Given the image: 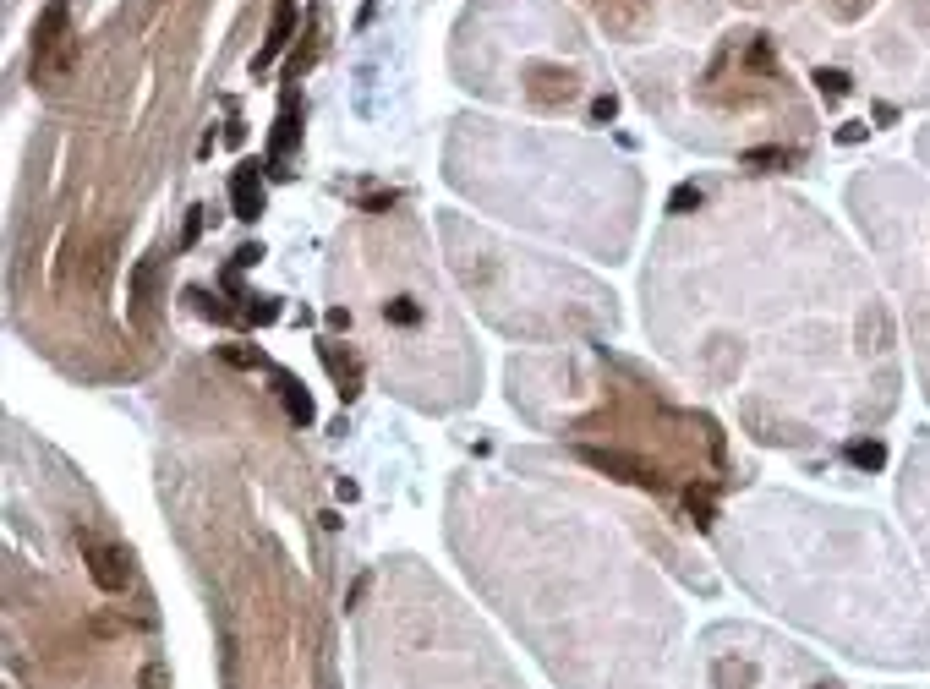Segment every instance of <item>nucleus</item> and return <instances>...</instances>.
Here are the masks:
<instances>
[{
  "label": "nucleus",
  "instance_id": "f257e3e1",
  "mask_svg": "<svg viewBox=\"0 0 930 689\" xmlns=\"http://www.w3.org/2000/svg\"><path fill=\"white\" fill-rule=\"evenodd\" d=\"M72 61H77L72 6H66V0H50L39 28H33V77H39V83H55V77L72 72Z\"/></svg>",
  "mask_w": 930,
  "mask_h": 689
},
{
  "label": "nucleus",
  "instance_id": "f03ea898",
  "mask_svg": "<svg viewBox=\"0 0 930 689\" xmlns=\"http://www.w3.org/2000/svg\"><path fill=\"white\" fill-rule=\"evenodd\" d=\"M77 547H83V564H88V575H93V586L99 591H126L132 586V564H126V553L115 542H99V536H77Z\"/></svg>",
  "mask_w": 930,
  "mask_h": 689
},
{
  "label": "nucleus",
  "instance_id": "7ed1b4c3",
  "mask_svg": "<svg viewBox=\"0 0 930 689\" xmlns=\"http://www.w3.org/2000/svg\"><path fill=\"white\" fill-rule=\"evenodd\" d=\"M230 208H236V219H258L263 214V181H258V165H241L236 175H230Z\"/></svg>",
  "mask_w": 930,
  "mask_h": 689
},
{
  "label": "nucleus",
  "instance_id": "20e7f679",
  "mask_svg": "<svg viewBox=\"0 0 930 689\" xmlns=\"http://www.w3.org/2000/svg\"><path fill=\"white\" fill-rule=\"evenodd\" d=\"M580 460H586V465H597V471H613V476H624V482H641V487H662V476H657V471H646V465H635V460H624V454H602V449H580Z\"/></svg>",
  "mask_w": 930,
  "mask_h": 689
},
{
  "label": "nucleus",
  "instance_id": "39448f33",
  "mask_svg": "<svg viewBox=\"0 0 930 689\" xmlns=\"http://www.w3.org/2000/svg\"><path fill=\"white\" fill-rule=\"evenodd\" d=\"M290 28H296V0H279V6H274V22H269V39H263L258 61H252L258 72H263V66H274V55L290 44Z\"/></svg>",
  "mask_w": 930,
  "mask_h": 689
},
{
  "label": "nucleus",
  "instance_id": "423d86ee",
  "mask_svg": "<svg viewBox=\"0 0 930 689\" xmlns=\"http://www.w3.org/2000/svg\"><path fill=\"white\" fill-rule=\"evenodd\" d=\"M290 143H296V93H285V104H279V121H274V137H269V165H285Z\"/></svg>",
  "mask_w": 930,
  "mask_h": 689
},
{
  "label": "nucleus",
  "instance_id": "0eeeda50",
  "mask_svg": "<svg viewBox=\"0 0 930 689\" xmlns=\"http://www.w3.org/2000/svg\"><path fill=\"white\" fill-rule=\"evenodd\" d=\"M274 383H279V400H285V416H290L296 427H307L312 416H318V411H312V394L301 389V383L290 378V372H274Z\"/></svg>",
  "mask_w": 930,
  "mask_h": 689
},
{
  "label": "nucleus",
  "instance_id": "6e6552de",
  "mask_svg": "<svg viewBox=\"0 0 930 689\" xmlns=\"http://www.w3.org/2000/svg\"><path fill=\"white\" fill-rule=\"evenodd\" d=\"M848 465H859V471H881V465H887V449H881L876 438H859V443H848Z\"/></svg>",
  "mask_w": 930,
  "mask_h": 689
},
{
  "label": "nucleus",
  "instance_id": "1a4fd4ad",
  "mask_svg": "<svg viewBox=\"0 0 930 689\" xmlns=\"http://www.w3.org/2000/svg\"><path fill=\"white\" fill-rule=\"evenodd\" d=\"M690 208H701V186H673V197H668V214H690Z\"/></svg>",
  "mask_w": 930,
  "mask_h": 689
},
{
  "label": "nucleus",
  "instance_id": "9d476101",
  "mask_svg": "<svg viewBox=\"0 0 930 689\" xmlns=\"http://www.w3.org/2000/svg\"><path fill=\"white\" fill-rule=\"evenodd\" d=\"M816 88L827 93V99H843V93H848V77H843V72H827V66H821V72H816Z\"/></svg>",
  "mask_w": 930,
  "mask_h": 689
},
{
  "label": "nucleus",
  "instance_id": "9b49d317",
  "mask_svg": "<svg viewBox=\"0 0 930 689\" xmlns=\"http://www.w3.org/2000/svg\"><path fill=\"white\" fill-rule=\"evenodd\" d=\"M744 165H788L783 148H755V154H744Z\"/></svg>",
  "mask_w": 930,
  "mask_h": 689
},
{
  "label": "nucleus",
  "instance_id": "f8f14e48",
  "mask_svg": "<svg viewBox=\"0 0 930 689\" xmlns=\"http://www.w3.org/2000/svg\"><path fill=\"white\" fill-rule=\"evenodd\" d=\"M383 312H389V318H394V323H405V329H411V323H416V318H422V312H416V307H411V301H389V307H383Z\"/></svg>",
  "mask_w": 930,
  "mask_h": 689
},
{
  "label": "nucleus",
  "instance_id": "ddd939ff",
  "mask_svg": "<svg viewBox=\"0 0 930 689\" xmlns=\"http://www.w3.org/2000/svg\"><path fill=\"white\" fill-rule=\"evenodd\" d=\"M197 236H203V208H192V219H186V230H181V247H192Z\"/></svg>",
  "mask_w": 930,
  "mask_h": 689
},
{
  "label": "nucleus",
  "instance_id": "4468645a",
  "mask_svg": "<svg viewBox=\"0 0 930 689\" xmlns=\"http://www.w3.org/2000/svg\"><path fill=\"white\" fill-rule=\"evenodd\" d=\"M143 689H165V668H159V662L154 668H143Z\"/></svg>",
  "mask_w": 930,
  "mask_h": 689
},
{
  "label": "nucleus",
  "instance_id": "2eb2a0df",
  "mask_svg": "<svg viewBox=\"0 0 930 689\" xmlns=\"http://www.w3.org/2000/svg\"><path fill=\"white\" fill-rule=\"evenodd\" d=\"M225 361H236V367H258L263 356H252V350H225Z\"/></svg>",
  "mask_w": 930,
  "mask_h": 689
},
{
  "label": "nucleus",
  "instance_id": "dca6fc26",
  "mask_svg": "<svg viewBox=\"0 0 930 689\" xmlns=\"http://www.w3.org/2000/svg\"><path fill=\"white\" fill-rule=\"evenodd\" d=\"M258 258H263L258 247H241V252H236V268H252V263H258Z\"/></svg>",
  "mask_w": 930,
  "mask_h": 689
}]
</instances>
